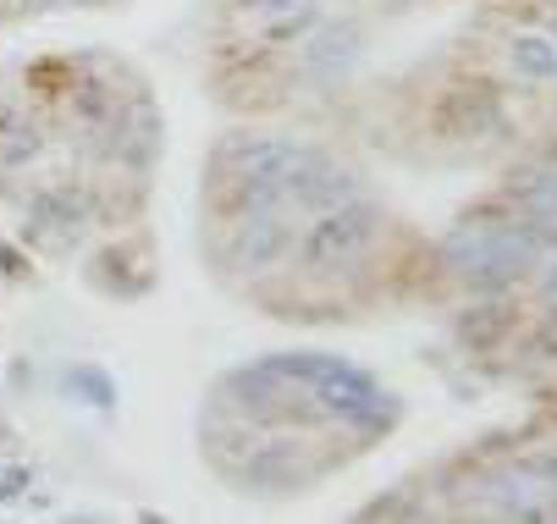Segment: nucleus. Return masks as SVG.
Wrapping results in <instances>:
<instances>
[{
    "label": "nucleus",
    "mask_w": 557,
    "mask_h": 524,
    "mask_svg": "<svg viewBox=\"0 0 557 524\" xmlns=\"http://www.w3.org/2000/svg\"><path fill=\"white\" fill-rule=\"evenodd\" d=\"M354 55H359V34L354 28H326L321 39L304 45V72L309 78H337L343 66H354Z\"/></svg>",
    "instance_id": "nucleus-6"
},
{
    "label": "nucleus",
    "mask_w": 557,
    "mask_h": 524,
    "mask_svg": "<svg viewBox=\"0 0 557 524\" xmlns=\"http://www.w3.org/2000/svg\"><path fill=\"white\" fill-rule=\"evenodd\" d=\"M237 17L276 45H293L314 28V0H237Z\"/></svg>",
    "instance_id": "nucleus-5"
},
{
    "label": "nucleus",
    "mask_w": 557,
    "mask_h": 524,
    "mask_svg": "<svg viewBox=\"0 0 557 524\" xmlns=\"http://www.w3.org/2000/svg\"><path fill=\"white\" fill-rule=\"evenodd\" d=\"M287 249H293L287 204H244V210H237V227H232V244H226L237 271H265Z\"/></svg>",
    "instance_id": "nucleus-3"
},
{
    "label": "nucleus",
    "mask_w": 557,
    "mask_h": 524,
    "mask_svg": "<svg viewBox=\"0 0 557 524\" xmlns=\"http://www.w3.org/2000/svg\"><path fill=\"white\" fill-rule=\"evenodd\" d=\"M546 271H541V304L546 310H557V260H541Z\"/></svg>",
    "instance_id": "nucleus-9"
},
{
    "label": "nucleus",
    "mask_w": 557,
    "mask_h": 524,
    "mask_svg": "<svg viewBox=\"0 0 557 524\" xmlns=\"http://www.w3.org/2000/svg\"><path fill=\"white\" fill-rule=\"evenodd\" d=\"M503 215H463L458 227L436 244L442 265L469 287V292H508L519 276L541 271V260L552 254L557 238H546L535 221L513 215L503 199H497Z\"/></svg>",
    "instance_id": "nucleus-1"
},
{
    "label": "nucleus",
    "mask_w": 557,
    "mask_h": 524,
    "mask_svg": "<svg viewBox=\"0 0 557 524\" xmlns=\"http://www.w3.org/2000/svg\"><path fill=\"white\" fill-rule=\"evenodd\" d=\"M508 61H513L519 78H530V84H552L557 78V45L541 39V34H519L508 45Z\"/></svg>",
    "instance_id": "nucleus-7"
},
{
    "label": "nucleus",
    "mask_w": 557,
    "mask_h": 524,
    "mask_svg": "<svg viewBox=\"0 0 557 524\" xmlns=\"http://www.w3.org/2000/svg\"><path fill=\"white\" fill-rule=\"evenodd\" d=\"M503 204H508L513 215L535 221L546 238H557V166H552V161H535V166L513 172V177L503 183Z\"/></svg>",
    "instance_id": "nucleus-4"
},
{
    "label": "nucleus",
    "mask_w": 557,
    "mask_h": 524,
    "mask_svg": "<svg viewBox=\"0 0 557 524\" xmlns=\"http://www.w3.org/2000/svg\"><path fill=\"white\" fill-rule=\"evenodd\" d=\"M486 502H492L497 513H508V519H541V513H546V508L535 502V491H530L524 475H492V481H486Z\"/></svg>",
    "instance_id": "nucleus-8"
},
{
    "label": "nucleus",
    "mask_w": 557,
    "mask_h": 524,
    "mask_svg": "<svg viewBox=\"0 0 557 524\" xmlns=\"http://www.w3.org/2000/svg\"><path fill=\"white\" fill-rule=\"evenodd\" d=\"M546 475L557 481V447H552V453H546Z\"/></svg>",
    "instance_id": "nucleus-10"
},
{
    "label": "nucleus",
    "mask_w": 557,
    "mask_h": 524,
    "mask_svg": "<svg viewBox=\"0 0 557 524\" xmlns=\"http://www.w3.org/2000/svg\"><path fill=\"white\" fill-rule=\"evenodd\" d=\"M381 238V210L359 194L348 204H332L321 215H309L304 238L293 244L298 265L314 271V276H332V271H354Z\"/></svg>",
    "instance_id": "nucleus-2"
}]
</instances>
